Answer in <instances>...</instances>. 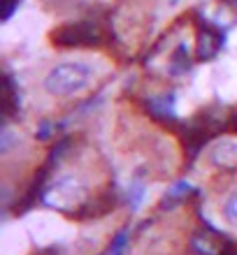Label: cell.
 Here are the masks:
<instances>
[{
	"label": "cell",
	"instance_id": "cell-1",
	"mask_svg": "<svg viewBox=\"0 0 237 255\" xmlns=\"http://www.w3.org/2000/svg\"><path fill=\"white\" fill-rule=\"evenodd\" d=\"M116 65L107 54L91 49L47 51L16 70L21 105L37 116H56L86 100L107 84Z\"/></svg>",
	"mask_w": 237,
	"mask_h": 255
},
{
	"label": "cell",
	"instance_id": "cell-2",
	"mask_svg": "<svg viewBox=\"0 0 237 255\" xmlns=\"http://www.w3.org/2000/svg\"><path fill=\"white\" fill-rule=\"evenodd\" d=\"M109 155L112 167L126 183H144V188H161L158 176H172L182 162L177 141L158 130L140 112L119 107L109 119Z\"/></svg>",
	"mask_w": 237,
	"mask_h": 255
},
{
	"label": "cell",
	"instance_id": "cell-3",
	"mask_svg": "<svg viewBox=\"0 0 237 255\" xmlns=\"http://www.w3.org/2000/svg\"><path fill=\"white\" fill-rule=\"evenodd\" d=\"M109 181V167L91 146L65 151L54 165L44 197L54 209H81Z\"/></svg>",
	"mask_w": 237,
	"mask_h": 255
},
{
	"label": "cell",
	"instance_id": "cell-4",
	"mask_svg": "<svg viewBox=\"0 0 237 255\" xmlns=\"http://www.w3.org/2000/svg\"><path fill=\"white\" fill-rule=\"evenodd\" d=\"M54 16L40 0H23L0 30V51L7 65L26 67L49 51V33Z\"/></svg>",
	"mask_w": 237,
	"mask_h": 255
},
{
	"label": "cell",
	"instance_id": "cell-5",
	"mask_svg": "<svg viewBox=\"0 0 237 255\" xmlns=\"http://www.w3.org/2000/svg\"><path fill=\"white\" fill-rule=\"evenodd\" d=\"M189 5V0H123L114 16L116 37L128 51H137Z\"/></svg>",
	"mask_w": 237,
	"mask_h": 255
},
{
	"label": "cell",
	"instance_id": "cell-6",
	"mask_svg": "<svg viewBox=\"0 0 237 255\" xmlns=\"http://www.w3.org/2000/svg\"><path fill=\"white\" fill-rule=\"evenodd\" d=\"M44 158V146L19 123L7 121L2 130L0 148V169H2V188L9 195L12 190L23 188L33 172Z\"/></svg>",
	"mask_w": 237,
	"mask_h": 255
},
{
	"label": "cell",
	"instance_id": "cell-7",
	"mask_svg": "<svg viewBox=\"0 0 237 255\" xmlns=\"http://www.w3.org/2000/svg\"><path fill=\"white\" fill-rule=\"evenodd\" d=\"M205 188V214L226 235L237 237V172L219 176Z\"/></svg>",
	"mask_w": 237,
	"mask_h": 255
},
{
	"label": "cell",
	"instance_id": "cell-8",
	"mask_svg": "<svg viewBox=\"0 0 237 255\" xmlns=\"http://www.w3.org/2000/svg\"><path fill=\"white\" fill-rule=\"evenodd\" d=\"M237 172V134H224L219 139L210 141L198 155L193 174L200 181V186H207L210 181L226 174Z\"/></svg>",
	"mask_w": 237,
	"mask_h": 255
},
{
	"label": "cell",
	"instance_id": "cell-9",
	"mask_svg": "<svg viewBox=\"0 0 237 255\" xmlns=\"http://www.w3.org/2000/svg\"><path fill=\"white\" fill-rule=\"evenodd\" d=\"M28 235L33 237L40 246H49L56 242H68L75 239L77 228L72 223H68L56 209H37L23 218Z\"/></svg>",
	"mask_w": 237,
	"mask_h": 255
},
{
	"label": "cell",
	"instance_id": "cell-10",
	"mask_svg": "<svg viewBox=\"0 0 237 255\" xmlns=\"http://www.w3.org/2000/svg\"><path fill=\"white\" fill-rule=\"evenodd\" d=\"M210 67L214 95L226 105L237 102V56L226 51L214 63H210Z\"/></svg>",
	"mask_w": 237,
	"mask_h": 255
},
{
	"label": "cell",
	"instance_id": "cell-11",
	"mask_svg": "<svg viewBox=\"0 0 237 255\" xmlns=\"http://www.w3.org/2000/svg\"><path fill=\"white\" fill-rule=\"evenodd\" d=\"M100 2H112V0H100Z\"/></svg>",
	"mask_w": 237,
	"mask_h": 255
}]
</instances>
